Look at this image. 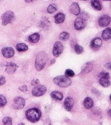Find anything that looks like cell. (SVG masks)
Returning a JSON list of instances; mask_svg holds the SVG:
<instances>
[{
    "mask_svg": "<svg viewBox=\"0 0 111 125\" xmlns=\"http://www.w3.org/2000/svg\"><path fill=\"white\" fill-rule=\"evenodd\" d=\"M54 83L61 87H67L72 84L71 80L65 75H60L53 79Z\"/></svg>",
    "mask_w": 111,
    "mask_h": 125,
    "instance_id": "3957f363",
    "label": "cell"
},
{
    "mask_svg": "<svg viewBox=\"0 0 111 125\" xmlns=\"http://www.w3.org/2000/svg\"><path fill=\"white\" fill-rule=\"evenodd\" d=\"M51 26V22L46 18H43L39 23V26L43 30L48 29Z\"/></svg>",
    "mask_w": 111,
    "mask_h": 125,
    "instance_id": "9a60e30c",
    "label": "cell"
},
{
    "mask_svg": "<svg viewBox=\"0 0 111 125\" xmlns=\"http://www.w3.org/2000/svg\"><path fill=\"white\" fill-rule=\"evenodd\" d=\"M18 65L12 62H8L5 64V71L9 74H13L15 72Z\"/></svg>",
    "mask_w": 111,
    "mask_h": 125,
    "instance_id": "7c38bea8",
    "label": "cell"
},
{
    "mask_svg": "<svg viewBox=\"0 0 111 125\" xmlns=\"http://www.w3.org/2000/svg\"><path fill=\"white\" fill-rule=\"evenodd\" d=\"M5 78L2 75H0V86L3 85L5 83Z\"/></svg>",
    "mask_w": 111,
    "mask_h": 125,
    "instance_id": "836d02e7",
    "label": "cell"
},
{
    "mask_svg": "<svg viewBox=\"0 0 111 125\" xmlns=\"http://www.w3.org/2000/svg\"><path fill=\"white\" fill-rule=\"evenodd\" d=\"M7 103L6 98L2 95L0 94V107L4 106Z\"/></svg>",
    "mask_w": 111,
    "mask_h": 125,
    "instance_id": "4dcf8cb0",
    "label": "cell"
},
{
    "mask_svg": "<svg viewBox=\"0 0 111 125\" xmlns=\"http://www.w3.org/2000/svg\"><path fill=\"white\" fill-rule=\"evenodd\" d=\"M18 125H25L24 124H23V123H20V124H18Z\"/></svg>",
    "mask_w": 111,
    "mask_h": 125,
    "instance_id": "f35d334b",
    "label": "cell"
},
{
    "mask_svg": "<svg viewBox=\"0 0 111 125\" xmlns=\"http://www.w3.org/2000/svg\"><path fill=\"white\" fill-rule=\"evenodd\" d=\"M56 10H57V6L55 4H50L47 8V12L49 14H53L54 12H55Z\"/></svg>",
    "mask_w": 111,
    "mask_h": 125,
    "instance_id": "d4e9b609",
    "label": "cell"
},
{
    "mask_svg": "<svg viewBox=\"0 0 111 125\" xmlns=\"http://www.w3.org/2000/svg\"><path fill=\"white\" fill-rule=\"evenodd\" d=\"M101 36L102 39L104 41H108L110 40L111 38V28L107 27L105 29L102 33Z\"/></svg>",
    "mask_w": 111,
    "mask_h": 125,
    "instance_id": "ac0fdd59",
    "label": "cell"
},
{
    "mask_svg": "<svg viewBox=\"0 0 111 125\" xmlns=\"http://www.w3.org/2000/svg\"><path fill=\"white\" fill-rule=\"evenodd\" d=\"M79 17L81 18V19H82L83 20H84L85 21H87L89 18H90V16L89 15L86 13V12H84V11H82L80 13H79Z\"/></svg>",
    "mask_w": 111,
    "mask_h": 125,
    "instance_id": "f546056e",
    "label": "cell"
},
{
    "mask_svg": "<svg viewBox=\"0 0 111 125\" xmlns=\"http://www.w3.org/2000/svg\"><path fill=\"white\" fill-rule=\"evenodd\" d=\"M109 112V115L111 116V109L109 110V111H108V113Z\"/></svg>",
    "mask_w": 111,
    "mask_h": 125,
    "instance_id": "ab89813d",
    "label": "cell"
},
{
    "mask_svg": "<svg viewBox=\"0 0 111 125\" xmlns=\"http://www.w3.org/2000/svg\"><path fill=\"white\" fill-rule=\"evenodd\" d=\"M98 76L101 79H108L109 80L110 78V74L109 73L106 72H100Z\"/></svg>",
    "mask_w": 111,
    "mask_h": 125,
    "instance_id": "f1b7e54d",
    "label": "cell"
},
{
    "mask_svg": "<svg viewBox=\"0 0 111 125\" xmlns=\"http://www.w3.org/2000/svg\"><path fill=\"white\" fill-rule=\"evenodd\" d=\"M83 104L85 108L89 109L93 106V101L91 98L87 97L84 99Z\"/></svg>",
    "mask_w": 111,
    "mask_h": 125,
    "instance_id": "d6986e66",
    "label": "cell"
},
{
    "mask_svg": "<svg viewBox=\"0 0 111 125\" xmlns=\"http://www.w3.org/2000/svg\"><path fill=\"white\" fill-rule=\"evenodd\" d=\"M98 125H102V123L101 122V123H100Z\"/></svg>",
    "mask_w": 111,
    "mask_h": 125,
    "instance_id": "60d3db41",
    "label": "cell"
},
{
    "mask_svg": "<svg viewBox=\"0 0 111 125\" xmlns=\"http://www.w3.org/2000/svg\"><path fill=\"white\" fill-rule=\"evenodd\" d=\"M105 67L107 68V69H110L111 68V62H108L107 63H106L105 64Z\"/></svg>",
    "mask_w": 111,
    "mask_h": 125,
    "instance_id": "d590c367",
    "label": "cell"
},
{
    "mask_svg": "<svg viewBox=\"0 0 111 125\" xmlns=\"http://www.w3.org/2000/svg\"><path fill=\"white\" fill-rule=\"evenodd\" d=\"M16 48L19 52H24L28 49V47L25 43H19L16 45Z\"/></svg>",
    "mask_w": 111,
    "mask_h": 125,
    "instance_id": "603a6c76",
    "label": "cell"
},
{
    "mask_svg": "<svg viewBox=\"0 0 111 125\" xmlns=\"http://www.w3.org/2000/svg\"><path fill=\"white\" fill-rule=\"evenodd\" d=\"M74 50L75 52L77 54H81L83 52L84 49L82 46L76 44L74 46Z\"/></svg>",
    "mask_w": 111,
    "mask_h": 125,
    "instance_id": "4316f807",
    "label": "cell"
},
{
    "mask_svg": "<svg viewBox=\"0 0 111 125\" xmlns=\"http://www.w3.org/2000/svg\"><path fill=\"white\" fill-rule=\"evenodd\" d=\"M69 34L67 32H62V33H61L59 35V38L60 40L63 41H65L68 40L69 39Z\"/></svg>",
    "mask_w": 111,
    "mask_h": 125,
    "instance_id": "484cf974",
    "label": "cell"
},
{
    "mask_svg": "<svg viewBox=\"0 0 111 125\" xmlns=\"http://www.w3.org/2000/svg\"><path fill=\"white\" fill-rule=\"evenodd\" d=\"M46 87L44 85H37L35 86L32 91V94L35 97H39L43 95L46 92Z\"/></svg>",
    "mask_w": 111,
    "mask_h": 125,
    "instance_id": "5b68a950",
    "label": "cell"
},
{
    "mask_svg": "<svg viewBox=\"0 0 111 125\" xmlns=\"http://www.w3.org/2000/svg\"><path fill=\"white\" fill-rule=\"evenodd\" d=\"M70 12L76 16H78L80 13V9L78 4L76 2H73L70 7Z\"/></svg>",
    "mask_w": 111,
    "mask_h": 125,
    "instance_id": "5bb4252c",
    "label": "cell"
},
{
    "mask_svg": "<svg viewBox=\"0 0 111 125\" xmlns=\"http://www.w3.org/2000/svg\"><path fill=\"white\" fill-rule=\"evenodd\" d=\"M86 26L85 21L80 17H77L74 21V27L77 30H80L83 29Z\"/></svg>",
    "mask_w": 111,
    "mask_h": 125,
    "instance_id": "8fae6325",
    "label": "cell"
},
{
    "mask_svg": "<svg viewBox=\"0 0 111 125\" xmlns=\"http://www.w3.org/2000/svg\"><path fill=\"white\" fill-rule=\"evenodd\" d=\"M1 18L2 20V24L6 26L8 24L13 22L15 19V16L12 11H7L2 15Z\"/></svg>",
    "mask_w": 111,
    "mask_h": 125,
    "instance_id": "277c9868",
    "label": "cell"
},
{
    "mask_svg": "<svg viewBox=\"0 0 111 125\" xmlns=\"http://www.w3.org/2000/svg\"><path fill=\"white\" fill-rule=\"evenodd\" d=\"M55 62H56V60H55V59H52L51 60V61H50V65H52L53 64L55 63Z\"/></svg>",
    "mask_w": 111,
    "mask_h": 125,
    "instance_id": "8d00e7d4",
    "label": "cell"
},
{
    "mask_svg": "<svg viewBox=\"0 0 111 125\" xmlns=\"http://www.w3.org/2000/svg\"><path fill=\"white\" fill-rule=\"evenodd\" d=\"M18 89H19L20 91H22V92H26V91H27V90H28L27 86V85H25V84L23 85H22V86L19 87H18Z\"/></svg>",
    "mask_w": 111,
    "mask_h": 125,
    "instance_id": "d6a6232c",
    "label": "cell"
},
{
    "mask_svg": "<svg viewBox=\"0 0 111 125\" xmlns=\"http://www.w3.org/2000/svg\"><path fill=\"white\" fill-rule=\"evenodd\" d=\"M98 82H99V83L101 85H102V86L105 87H109L111 84L110 82L108 79H101L100 78Z\"/></svg>",
    "mask_w": 111,
    "mask_h": 125,
    "instance_id": "cb8c5ba5",
    "label": "cell"
},
{
    "mask_svg": "<svg viewBox=\"0 0 111 125\" xmlns=\"http://www.w3.org/2000/svg\"><path fill=\"white\" fill-rule=\"evenodd\" d=\"M91 3V5L92 6V7L97 10V11H100L102 9V4L101 2L98 0H92L90 1Z\"/></svg>",
    "mask_w": 111,
    "mask_h": 125,
    "instance_id": "7402d4cb",
    "label": "cell"
},
{
    "mask_svg": "<svg viewBox=\"0 0 111 125\" xmlns=\"http://www.w3.org/2000/svg\"><path fill=\"white\" fill-rule=\"evenodd\" d=\"M41 116V112L37 108L33 107L28 109L25 112V117L29 122L34 123L38 121Z\"/></svg>",
    "mask_w": 111,
    "mask_h": 125,
    "instance_id": "7a4b0ae2",
    "label": "cell"
},
{
    "mask_svg": "<svg viewBox=\"0 0 111 125\" xmlns=\"http://www.w3.org/2000/svg\"><path fill=\"white\" fill-rule=\"evenodd\" d=\"M55 22L56 24H59L63 22L65 19V15L63 13L60 12L56 14L54 17Z\"/></svg>",
    "mask_w": 111,
    "mask_h": 125,
    "instance_id": "2e32d148",
    "label": "cell"
},
{
    "mask_svg": "<svg viewBox=\"0 0 111 125\" xmlns=\"http://www.w3.org/2000/svg\"><path fill=\"white\" fill-rule=\"evenodd\" d=\"M111 21V17L107 15L102 16L98 20V24L101 27H106L109 25Z\"/></svg>",
    "mask_w": 111,
    "mask_h": 125,
    "instance_id": "9c48e42d",
    "label": "cell"
},
{
    "mask_svg": "<svg viewBox=\"0 0 111 125\" xmlns=\"http://www.w3.org/2000/svg\"><path fill=\"white\" fill-rule=\"evenodd\" d=\"M25 1L26 2H32L33 1L32 0H25Z\"/></svg>",
    "mask_w": 111,
    "mask_h": 125,
    "instance_id": "74e56055",
    "label": "cell"
},
{
    "mask_svg": "<svg viewBox=\"0 0 111 125\" xmlns=\"http://www.w3.org/2000/svg\"><path fill=\"white\" fill-rule=\"evenodd\" d=\"M1 53L5 58H10L14 56L15 51L14 49L11 47H5L2 48L1 49Z\"/></svg>",
    "mask_w": 111,
    "mask_h": 125,
    "instance_id": "30bf717a",
    "label": "cell"
},
{
    "mask_svg": "<svg viewBox=\"0 0 111 125\" xmlns=\"http://www.w3.org/2000/svg\"><path fill=\"white\" fill-rule=\"evenodd\" d=\"M25 100L21 97L18 96L15 98L12 104V107L15 109H21L25 105Z\"/></svg>",
    "mask_w": 111,
    "mask_h": 125,
    "instance_id": "8992f818",
    "label": "cell"
},
{
    "mask_svg": "<svg viewBox=\"0 0 111 125\" xmlns=\"http://www.w3.org/2000/svg\"><path fill=\"white\" fill-rule=\"evenodd\" d=\"M3 125H12V119L9 117H5L2 119Z\"/></svg>",
    "mask_w": 111,
    "mask_h": 125,
    "instance_id": "83f0119b",
    "label": "cell"
},
{
    "mask_svg": "<svg viewBox=\"0 0 111 125\" xmlns=\"http://www.w3.org/2000/svg\"><path fill=\"white\" fill-rule=\"evenodd\" d=\"M40 39V35L38 33H35L28 37V41L33 43H37Z\"/></svg>",
    "mask_w": 111,
    "mask_h": 125,
    "instance_id": "ffe728a7",
    "label": "cell"
},
{
    "mask_svg": "<svg viewBox=\"0 0 111 125\" xmlns=\"http://www.w3.org/2000/svg\"><path fill=\"white\" fill-rule=\"evenodd\" d=\"M93 68V65L91 62H87L85 63L81 68V73L82 74H87L90 72Z\"/></svg>",
    "mask_w": 111,
    "mask_h": 125,
    "instance_id": "e0dca14e",
    "label": "cell"
},
{
    "mask_svg": "<svg viewBox=\"0 0 111 125\" xmlns=\"http://www.w3.org/2000/svg\"><path fill=\"white\" fill-rule=\"evenodd\" d=\"M39 82V81L38 79H34L31 82V85H33V86H34V85H36Z\"/></svg>",
    "mask_w": 111,
    "mask_h": 125,
    "instance_id": "e575fe53",
    "label": "cell"
},
{
    "mask_svg": "<svg viewBox=\"0 0 111 125\" xmlns=\"http://www.w3.org/2000/svg\"><path fill=\"white\" fill-rule=\"evenodd\" d=\"M102 42V40L100 38L96 37L91 41L90 46L92 50L98 51L101 46Z\"/></svg>",
    "mask_w": 111,
    "mask_h": 125,
    "instance_id": "ba28073f",
    "label": "cell"
},
{
    "mask_svg": "<svg viewBox=\"0 0 111 125\" xmlns=\"http://www.w3.org/2000/svg\"><path fill=\"white\" fill-rule=\"evenodd\" d=\"M50 96L53 99L61 101L63 98V95L62 92L58 91H54L51 92Z\"/></svg>",
    "mask_w": 111,
    "mask_h": 125,
    "instance_id": "44dd1931",
    "label": "cell"
},
{
    "mask_svg": "<svg viewBox=\"0 0 111 125\" xmlns=\"http://www.w3.org/2000/svg\"><path fill=\"white\" fill-rule=\"evenodd\" d=\"M48 55L46 52L41 51L39 52L36 56L35 66L37 71H41L44 67L48 61Z\"/></svg>",
    "mask_w": 111,
    "mask_h": 125,
    "instance_id": "6da1fadb",
    "label": "cell"
},
{
    "mask_svg": "<svg viewBox=\"0 0 111 125\" xmlns=\"http://www.w3.org/2000/svg\"><path fill=\"white\" fill-rule=\"evenodd\" d=\"M74 104V101L73 99L70 97H67L66 98L64 101V106L65 109L68 111H70Z\"/></svg>",
    "mask_w": 111,
    "mask_h": 125,
    "instance_id": "4fadbf2b",
    "label": "cell"
},
{
    "mask_svg": "<svg viewBox=\"0 0 111 125\" xmlns=\"http://www.w3.org/2000/svg\"><path fill=\"white\" fill-rule=\"evenodd\" d=\"M63 45L59 41H56L54 45L53 49V55L55 57H58L63 51Z\"/></svg>",
    "mask_w": 111,
    "mask_h": 125,
    "instance_id": "52a82bcc",
    "label": "cell"
},
{
    "mask_svg": "<svg viewBox=\"0 0 111 125\" xmlns=\"http://www.w3.org/2000/svg\"><path fill=\"white\" fill-rule=\"evenodd\" d=\"M65 76L68 78L74 77L75 75L74 72L72 69H67L65 71Z\"/></svg>",
    "mask_w": 111,
    "mask_h": 125,
    "instance_id": "1f68e13d",
    "label": "cell"
}]
</instances>
